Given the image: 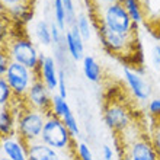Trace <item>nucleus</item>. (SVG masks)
Listing matches in <instances>:
<instances>
[{"label": "nucleus", "mask_w": 160, "mask_h": 160, "mask_svg": "<svg viewBox=\"0 0 160 160\" xmlns=\"http://www.w3.org/2000/svg\"><path fill=\"white\" fill-rule=\"evenodd\" d=\"M98 18H99V26H103L119 35L135 37L137 25L132 22L121 2L106 4V6H99Z\"/></svg>", "instance_id": "2"}, {"label": "nucleus", "mask_w": 160, "mask_h": 160, "mask_svg": "<svg viewBox=\"0 0 160 160\" xmlns=\"http://www.w3.org/2000/svg\"><path fill=\"white\" fill-rule=\"evenodd\" d=\"M61 121L64 122V125L67 127V130L70 131V134H72V137L74 140H77L80 137V128H79V122H77V118L76 115H74V112H73L72 108H68L66 112L63 114V117H61Z\"/></svg>", "instance_id": "21"}, {"label": "nucleus", "mask_w": 160, "mask_h": 160, "mask_svg": "<svg viewBox=\"0 0 160 160\" xmlns=\"http://www.w3.org/2000/svg\"><path fill=\"white\" fill-rule=\"evenodd\" d=\"M98 34L102 45L106 50L115 55H125L131 54L132 50H135V37H125L119 35L117 32L106 29L103 26H98Z\"/></svg>", "instance_id": "9"}, {"label": "nucleus", "mask_w": 160, "mask_h": 160, "mask_svg": "<svg viewBox=\"0 0 160 160\" xmlns=\"http://www.w3.org/2000/svg\"><path fill=\"white\" fill-rule=\"evenodd\" d=\"M52 22L57 23L60 29L66 31L67 23H66V9H64L61 0H52Z\"/></svg>", "instance_id": "22"}, {"label": "nucleus", "mask_w": 160, "mask_h": 160, "mask_svg": "<svg viewBox=\"0 0 160 160\" xmlns=\"http://www.w3.org/2000/svg\"><path fill=\"white\" fill-rule=\"evenodd\" d=\"M122 76L127 88L135 101L147 102L153 98V86L146 79L141 68H132L130 66H125L122 68Z\"/></svg>", "instance_id": "7"}, {"label": "nucleus", "mask_w": 160, "mask_h": 160, "mask_svg": "<svg viewBox=\"0 0 160 160\" xmlns=\"http://www.w3.org/2000/svg\"><path fill=\"white\" fill-rule=\"evenodd\" d=\"M74 154L77 160H95L92 150L84 141H76L74 143Z\"/></svg>", "instance_id": "25"}, {"label": "nucleus", "mask_w": 160, "mask_h": 160, "mask_svg": "<svg viewBox=\"0 0 160 160\" xmlns=\"http://www.w3.org/2000/svg\"><path fill=\"white\" fill-rule=\"evenodd\" d=\"M102 118L105 125L115 134L122 135L131 125H132V117L124 103L121 102H108L103 108Z\"/></svg>", "instance_id": "6"}, {"label": "nucleus", "mask_w": 160, "mask_h": 160, "mask_svg": "<svg viewBox=\"0 0 160 160\" xmlns=\"http://www.w3.org/2000/svg\"><path fill=\"white\" fill-rule=\"evenodd\" d=\"M150 67L160 74V42L153 44L150 48Z\"/></svg>", "instance_id": "27"}, {"label": "nucleus", "mask_w": 160, "mask_h": 160, "mask_svg": "<svg viewBox=\"0 0 160 160\" xmlns=\"http://www.w3.org/2000/svg\"><path fill=\"white\" fill-rule=\"evenodd\" d=\"M121 3L137 26L143 25L146 22V13H144L143 2L141 0H121Z\"/></svg>", "instance_id": "19"}, {"label": "nucleus", "mask_w": 160, "mask_h": 160, "mask_svg": "<svg viewBox=\"0 0 160 160\" xmlns=\"http://www.w3.org/2000/svg\"><path fill=\"white\" fill-rule=\"evenodd\" d=\"M13 101H15V96H13L12 90L9 88L8 82L4 79V76H0V109L10 106Z\"/></svg>", "instance_id": "23"}, {"label": "nucleus", "mask_w": 160, "mask_h": 160, "mask_svg": "<svg viewBox=\"0 0 160 160\" xmlns=\"http://www.w3.org/2000/svg\"><path fill=\"white\" fill-rule=\"evenodd\" d=\"M6 13H8V18L10 21L16 22V23H29L34 18V12H32V3L31 2H26V3H18L13 4L10 8L6 9Z\"/></svg>", "instance_id": "15"}, {"label": "nucleus", "mask_w": 160, "mask_h": 160, "mask_svg": "<svg viewBox=\"0 0 160 160\" xmlns=\"http://www.w3.org/2000/svg\"><path fill=\"white\" fill-rule=\"evenodd\" d=\"M0 160H9V159H6V157H0Z\"/></svg>", "instance_id": "36"}, {"label": "nucleus", "mask_w": 160, "mask_h": 160, "mask_svg": "<svg viewBox=\"0 0 160 160\" xmlns=\"http://www.w3.org/2000/svg\"><path fill=\"white\" fill-rule=\"evenodd\" d=\"M37 77L41 80L42 83L45 84L48 90L52 93L57 92V88H58V76H60V68L58 64L55 61L54 57L51 55H41V61H39V66L37 68Z\"/></svg>", "instance_id": "11"}, {"label": "nucleus", "mask_w": 160, "mask_h": 160, "mask_svg": "<svg viewBox=\"0 0 160 160\" xmlns=\"http://www.w3.org/2000/svg\"><path fill=\"white\" fill-rule=\"evenodd\" d=\"M28 160H63V156L61 152L38 140L28 144Z\"/></svg>", "instance_id": "14"}, {"label": "nucleus", "mask_w": 160, "mask_h": 160, "mask_svg": "<svg viewBox=\"0 0 160 160\" xmlns=\"http://www.w3.org/2000/svg\"><path fill=\"white\" fill-rule=\"evenodd\" d=\"M118 160H131V159H130V156H128L125 152H121L119 153V156H118Z\"/></svg>", "instance_id": "35"}, {"label": "nucleus", "mask_w": 160, "mask_h": 160, "mask_svg": "<svg viewBox=\"0 0 160 160\" xmlns=\"http://www.w3.org/2000/svg\"><path fill=\"white\" fill-rule=\"evenodd\" d=\"M32 34H34L35 41L42 47H50L52 44V37H51V23L45 19H39L32 25Z\"/></svg>", "instance_id": "18"}, {"label": "nucleus", "mask_w": 160, "mask_h": 160, "mask_svg": "<svg viewBox=\"0 0 160 160\" xmlns=\"http://www.w3.org/2000/svg\"><path fill=\"white\" fill-rule=\"evenodd\" d=\"M122 147L131 160H160V153L154 143L144 135L122 138Z\"/></svg>", "instance_id": "8"}, {"label": "nucleus", "mask_w": 160, "mask_h": 160, "mask_svg": "<svg viewBox=\"0 0 160 160\" xmlns=\"http://www.w3.org/2000/svg\"><path fill=\"white\" fill-rule=\"evenodd\" d=\"M73 140L74 138L72 137L70 131L67 130V127L64 125V122L58 117H55L51 112L47 114L39 141L58 152H66L73 146Z\"/></svg>", "instance_id": "4"}, {"label": "nucleus", "mask_w": 160, "mask_h": 160, "mask_svg": "<svg viewBox=\"0 0 160 160\" xmlns=\"http://www.w3.org/2000/svg\"><path fill=\"white\" fill-rule=\"evenodd\" d=\"M102 159L103 160H118V159H115V152H114V148L111 147V146H108V144H103L102 146Z\"/></svg>", "instance_id": "32"}, {"label": "nucleus", "mask_w": 160, "mask_h": 160, "mask_svg": "<svg viewBox=\"0 0 160 160\" xmlns=\"http://www.w3.org/2000/svg\"><path fill=\"white\" fill-rule=\"evenodd\" d=\"M61 98L67 99V83H66V73H64L63 68H60V76H58V88H57V92Z\"/></svg>", "instance_id": "30"}, {"label": "nucleus", "mask_w": 160, "mask_h": 160, "mask_svg": "<svg viewBox=\"0 0 160 160\" xmlns=\"http://www.w3.org/2000/svg\"><path fill=\"white\" fill-rule=\"evenodd\" d=\"M74 26L77 28V31L82 35V38H83L84 42L90 41V38H92V35H93V25H92V19L86 13H83V12L77 13Z\"/></svg>", "instance_id": "20"}, {"label": "nucleus", "mask_w": 160, "mask_h": 160, "mask_svg": "<svg viewBox=\"0 0 160 160\" xmlns=\"http://www.w3.org/2000/svg\"><path fill=\"white\" fill-rule=\"evenodd\" d=\"M10 38V29H9L8 21L0 18V47H4Z\"/></svg>", "instance_id": "29"}, {"label": "nucleus", "mask_w": 160, "mask_h": 160, "mask_svg": "<svg viewBox=\"0 0 160 160\" xmlns=\"http://www.w3.org/2000/svg\"><path fill=\"white\" fill-rule=\"evenodd\" d=\"M0 140H2V137H0Z\"/></svg>", "instance_id": "37"}, {"label": "nucleus", "mask_w": 160, "mask_h": 160, "mask_svg": "<svg viewBox=\"0 0 160 160\" xmlns=\"http://www.w3.org/2000/svg\"><path fill=\"white\" fill-rule=\"evenodd\" d=\"M98 6H106V4H112V3H118L121 0H95Z\"/></svg>", "instance_id": "34"}, {"label": "nucleus", "mask_w": 160, "mask_h": 160, "mask_svg": "<svg viewBox=\"0 0 160 160\" xmlns=\"http://www.w3.org/2000/svg\"><path fill=\"white\" fill-rule=\"evenodd\" d=\"M26 2H31V0H0V4L3 8H10L13 4H18V3H26Z\"/></svg>", "instance_id": "33"}, {"label": "nucleus", "mask_w": 160, "mask_h": 160, "mask_svg": "<svg viewBox=\"0 0 160 160\" xmlns=\"http://www.w3.org/2000/svg\"><path fill=\"white\" fill-rule=\"evenodd\" d=\"M10 106H13L16 111V135L28 144L38 141L41 138L47 114L26 106L25 102H22V105L18 106V102L13 101Z\"/></svg>", "instance_id": "1"}, {"label": "nucleus", "mask_w": 160, "mask_h": 160, "mask_svg": "<svg viewBox=\"0 0 160 160\" xmlns=\"http://www.w3.org/2000/svg\"><path fill=\"white\" fill-rule=\"evenodd\" d=\"M82 72L90 83H99L102 80V67L93 55H84V58L82 60Z\"/></svg>", "instance_id": "17"}, {"label": "nucleus", "mask_w": 160, "mask_h": 160, "mask_svg": "<svg viewBox=\"0 0 160 160\" xmlns=\"http://www.w3.org/2000/svg\"><path fill=\"white\" fill-rule=\"evenodd\" d=\"M51 99H52V92L48 90V88L42 83L41 80L37 79L34 83H32L31 89L28 90L23 102H25V105L29 106V108H34V109H38V111H41V112L50 114Z\"/></svg>", "instance_id": "10"}, {"label": "nucleus", "mask_w": 160, "mask_h": 160, "mask_svg": "<svg viewBox=\"0 0 160 160\" xmlns=\"http://www.w3.org/2000/svg\"><path fill=\"white\" fill-rule=\"evenodd\" d=\"M16 134V111L13 106L0 109V137Z\"/></svg>", "instance_id": "16"}, {"label": "nucleus", "mask_w": 160, "mask_h": 160, "mask_svg": "<svg viewBox=\"0 0 160 160\" xmlns=\"http://www.w3.org/2000/svg\"><path fill=\"white\" fill-rule=\"evenodd\" d=\"M0 157H6L9 160H28V143L16 134L2 137Z\"/></svg>", "instance_id": "12"}, {"label": "nucleus", "mask_w": 160, "mask_h": 160, "mask_svg": "<svg viewBox=\"0 0 160 160\" xmlns=\"http://www.w3.org/2000/svg\"><path fill=\"white\" fill-rule=\"evenodd\" d=\"M4 79L8 82L15 99H22L23 101L28 90L32 86V83L38 77H37V73L34 70H31V68L25 67V66H22L19 63L10 61L8 72L4 74Z\"/></svg>", "instance_id": "5"}, {"label": "nucleus", "mask_w": 160, "mask_h": 160, "mask_svg": "<svg viewBox=\"0 0 160 160\" xmlns=\"http://www.w3.org/2000/svg\"><path fill=\"white\" fill-rule=\"evenodd\" d=\"M147 111L150 117L160 121V96H153L147 102Z\"/></svg>", "instance_id": "28"}, {"label": "nucleus", "mask_w": 160, "mask_h": 160, "mask_svg": "<svg viewBox=\"0 0 160 160\" xmlns=\"http://www.w3.org/2000/svg\"><path fill=\"white\" fill-rule=\"evenodd\" d=\"M10 61L19 63L25 67L37 72L41 61V52L35 41L26 35H12L4 45Z\"/></svg>", "instance_id": "3"}, {"label": "nucleus", "mask_w": 160, "mask_h": 160, "mask_svg": "<svg viewBox=\"0 0 160 160\" xmlns=\"http://www.w3.org/2000/svg\"><path fill=\"white\" fill-rule=\"evenodd\" d=\"M64 9H66V23H67V28L74 25L76 22V6H74V0H61Z\"/></svg>", "instance_id": "26"}, {"label": "nucleus", "mask_w": 160, "mask_h": 160, "mask_svg": "<svg viewBox=\"0 0 160 160\" xmlns=\"http://www.w3.org/2000/svg\"><path fill=\"white\" fill-rule=\"evenodd\" d=\"M64 47L72 60L82 61L84 58V41L74 25L64 31Z\"/></svg>", "instance_id": "13"}, {"label": "nucleus", "mask_w": 160, "mask_h": 160, "mask_svg": "<svg viewBox=\"0 0 160 160\" xmlns=\"http://www.w3.org/2000/svg\"><path fill=\"white\" fill-rule=\"evenodd\" d=\"M68 108H70V105H68L67 99L61 98L58 93H52V99H51V109H50L51 114H54L55 117L61 118L63 114L68 109Z\"/></svg>", "instance_id": "24"}, {"label": "nucleus", "mask_w": 160, "mask_h": 160, "mask_svg": "<svg viewBox=\"0 0 160 160\" xmlns=\"http://www.w3.org/2000/svg\"><path fill=\"white\" fill-rule=\"evenodd\" d=\"M9 64H10V58H9L8 52L4 50V47H0V76L6 74Z\"/></svg>", "instance_id": "31"}]
</instances>
